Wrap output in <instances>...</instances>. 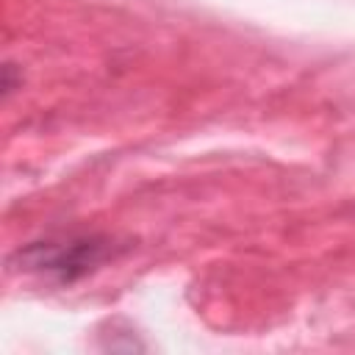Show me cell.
Listing matches in <instances>:
<instances>
[{"mask_svg":"<svg viewBox=\"0 0 355 355\" xmlns=\"http://www.w3.org/2000/svg\"><path fill=\"white\" fill-rule=\"evenodd\" d=\"M111 255L108 239H69V241H36L19 250L11 263H19L25 272H47L61 283H72L94 272Z\"/></svg>","mask_w":355,"mask_h":355,"instance_id":"6da1fadb","label":"cell"}]
</instances>
